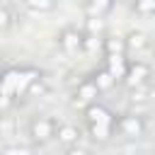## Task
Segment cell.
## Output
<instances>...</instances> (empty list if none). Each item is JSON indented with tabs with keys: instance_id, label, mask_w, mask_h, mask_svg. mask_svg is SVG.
Returning a JSON list of instances; mask_svg holds the SVG:
<instances>
[{
	"instance_id": "9a60e30c",
	"label": "cell",
	"mask_w": 155,
	"mask_h": 155,
	"mask_svg": "<svg viewBox=\"0 0 155 155\" xmlns=\"http://www.w3.org/2000/svg\"><path fill=\"white\" fill-rule=\"evenodd\" d=\"M131 7L140 17H155V0H133Z\"/></svg>"
},
{
	"instance_id": "8fae6325",
	"label": "cell",
	"mask_w": 155,
	"mask_h": 155,
	"mask_svg": "<svg viewBox=\"0 0 155 155\" xmlns=\"http://www.w3.org/2000/svg\"><path fill=\"white\" fill-rule=\"evenodd\" d=\"M114 7V0H85V12L87 17H104Z\"/></svg>"
},
{
	"instance_id": "ba28073f",
	"label": "cell",
	"mask_w": 155,
	"mask_h": 155,
	"mask_svg": "<svg viewBox=\"0 0 155 155\" xmlns=\"http://www.w3.org/2000/svg\"><path fill=\"white\" fill-rule=\"evenodd\" d=\"M116 131V121H97V124H87V133L94 143H109L111 136Z\"/></svg>"
},
{
	"instance_id": "2e32d148",
	"label": "cell",
	"mask_w": 155,
	"mask_h": 155,
	"mask_svg": "<svg viewBox=\"0 0 155 155\" xmlns=\"http://www.w3.org/2000/svg\"><path fill=\"white\" fill-rule=\"evenodd\" d=\"M27 7L31 12H53L56 0H27Z\"/></svg>"
},
{
	"instance_id": "30bf717a",
	"label": "cell",
	"mask_w": 155,
	"mask_h": 155,
	"mask_svg": "<svg viewBox=\"0 0 155 155\" xmlns=\"http://www.w3.org/2000/svg\"><path fill=\"white\" fill-rule=\"evenodd\" d=\"M104 56H111V53H128V44H126V36H119V34H107L104 36Z\"/></svg>"
},
{
	"instance_id": "e0dca14e",
	"label": "cell",
	"mask_w": 155,
	"mask_h": 155,
	"mask_svg": "<svg viewBox=\"0 0 155 155\" xmlns=\"http://www.w3.org/2000/svg\"><path fill=\"white\" fill-rule=\"evenodd\" d=\"M12 10L10 7H0V29L2 31H10V27H12Z\"/></svg>"
},
{
	"instance_id": "52a82bcc",
	"label": "cell",
	"mask_w": 155,
	"mask_h": 155,
	"mask_svg": "<svg viewBox=\"0 0 155 155\" xmlns=\"http://www.w3.org/2000/svg\"><path fill=\"white\" fill-rule=\"evenodd\" d=\"M85 121L87 124H97V121H116V114L109 109V107H104V104H99V102H90L87 107H85Z\"/></svg>"
},
{
	"instance_id": "ac0fdd59",
	"label": "cell",
	"mask_w": 155,
	"mask_h": 155,
	"mask_svg": "<svg viewBox=\"0 0 155 155\" xmlns=\"http://www.w3.org/2000/svg\"><path fill=\"white\" fill-rule=\"evenodd\" d=\"M2 155H29V148H2Z\"/></svg>"
},
{
	"instance_id": "5bb4252c",
	"label": "cell",
	"mask_w": 155,
	"mask_h": 155,
	"mask_svg": "<svg viewBox=\"0 0 155 155\" xmlns=\"http://www.w3.org/2000/svg\"><path fill=\"white\" fill-rule=\"evenodd\" d=\"M97 51H104V36H97L94 31H87L85 34V53H97Z\"/></svg>"
},
{
	"instance_id": "4fadbf2b",
	"label": "cell",
	"mask_w": 155,
	"mask_h": 155,
	"mask_svg": "<svg viewBox=\"0 0 155 155\" xmlns=\"http://www.w3.org/2000/svg\"><path fill=\"white\" fill-rule=\"evenodd\" d=\"M126 44H128V51H133V53H138V51H143V48H148V36L143 34V31H128L126 34Z\"/></svg>"
},
{
	"instance_id": "7c38bea8",
	"label": "cell",
	"mask_w": 155,
	"mask_h": 155,
	"mask_svg": "<svg viewBox=\"0 0 155 155\" xmlns=\"http://www.w3.org/2000/svg\"><path fill=\"white\" fill-rule=\"evenodd\" d=\"M92 78H94V82H97V87H99L102 92H109V90L119 82V80H116V78H114V75H111L104 65H102V68H97V70L92 73Z\"/></svg>"
},
{
	"instance_id": "5b68a950",
	"label": "cell",
	"mask_w": 155,
	"mask_h": 155,
	"mask_svg": "<svg viewBox=\"0 0 155 155\" xmlns=\"http://www.w3.org/2000/svg\"><path fill=\"white\" fill-rule=\"evenodd\" d=\"M102 94V90L97 87V82H94V78L90 75V78H82L80 82H78V87H75V104H90V102H97V97Z\"/></svg>"
},
{
	"instance_id": "9c48e42d",
	"label": "cell",
	"mask_w": 155,
	"mask_h": 155,
	"mask_svg": "<svg viewBox=\"0 0 155 155\" xmlns=\"http://www.w3.org/2000/svg\"><path fill=\"white\" fill-rule=\"evenodd\" d=\"M80 128L78 126H73V124H58V131H56V138H58V143L63 145V148H70V145H78V140H80Z\"/></svg>"
},
{
	"instance_id": "7a4b0ae2",
	"label": "cell",
	"mask_w": 155,
	"mask_h": 155,
	"mask_svg": "<svg viewBox=\"0 0 155 155\" xmlns=\"http://www.w3.org/2000/svg\"><path fill=\"white\" fill-rule=\"evenodd\" d=\"M116 133L128 138V140H136V138H143L145 133V119L138 116V114H121L116 119Z\"/></svg>"
},
{
	"instance_id": "6da1fadb",
	"label": "cell",
	"mask_w": 155,
	"mask_h": 155,
	"mask_svg": "<svg viewBox=\"0 0 155 155\" xmlns=\"http://www.w3.org/2000/svg\"><path fill=\"white\" fill-rule=\"evenodd\" d=\"M56 131H58V124H56V119H51V116H34V119L29 121V136H31V140L39 143V145L53 140V138H56Z\"/></svg>"
},
{
	"instance_id": "3957f363",
	"label": "cell",
	"mask_w": 155,
	"mask_h": 155,
	"mask_svg": "<svg viewBox=\"0 0 155 155\" xmlns=\"http://www.w3.org/2000/svg\"><path fill=\"white\" fill-rule=\"evenodd\" d=\"M58 46H61L65 53H70V56L85 53V31H80V29H75V27L61 29V34H58Z\"/></svg>"
},
{
	"instance_id": "277c9868",
	"label": "cell",
	"mask_w": 155,
	"mask_h": 155,
	"mask_svg": "<svg viewBox=\"0 0 155 155\" xmlns=\"http://www.w3.org/2000/svg\"><path fill=\"white\" fill-rule=\"evenodd\" d=\"M148 80H150V65L143 63V61H131L128 73L124 78V85L128 90H136V87H145Z\"/></svg>"
},
{
	"instance_id": "8992f818",
	"label": "cell",
	"mask_w": 155,
	"mask_h": 155,
	"mask_svg": "<svg viewBox=\"0 0 155 155\" xmlns=\"http://www.w3.org/2000/svg\"><path fill=\"white\" fill-rule=\"evenodd\" d=\"M128 65H131V61L126 58V53H111V56H104V68H107L119 82H124V78H126V73H128Z\"/></svg>"
}]
</instances>
